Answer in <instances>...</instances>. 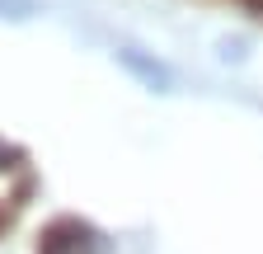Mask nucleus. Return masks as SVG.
<instances>
[{
  "label": "nucleus",
  "mask_w": 263,
  "mask_h": 254,
  "mask_svg": "<svg viewBox=\"0 0 263 254\" xmlns=\"http://www.w3.org/2000/svg\"><path fill=\"white\" fill-rule=\"evenodd\" d=\"M24 188V170H19V155L0 146V207H10Z\"/></svg>",
  "instance_id": "7ed1b4c3"
},
{
  "label": "nucleus",
  "mask_w": 263,
  "mask_h": 254,
  "mask_svg": "<svg viewBox=\"0 0 263 254\" xmlns=\"http://www.w3.org/2000/svg\"><path fill=\"white\" fill-rule=\"evenodd\" d=\"M0 14L5 19H28V14H38V0H0Z\"/></svg>",
  "instance_id": "20e7f679"
},
{
  "label": "nucleus",
  "mask_w": 263,
  "mask_h": 254,
  "mask_svg": "<svg viewBox=\"0 0 263 254\" xmlns=\"http://www.w3.org/2000/svg\"><path fill=\"white\" fill-rule=\"evenodd\" d=\"M118 61H122V66H127L132 76H137V80H141L146 89H155V94H164V89L174 85V76L164 71L160 61H151L146 52H137V47H118Z\"/></svg>",
  "instance_id": "f03ea898"
},
{
  "label": "nucleus",
  "mask_w": 263,
  "mask_h": 254,
  "mask_svg": "<svg viewBox=\"0 0 263 254\" xmlns=\"http://www.w3.org/2000/svg\"><path fill=\"white\" fill-rule=\"evenodd\" d=\"M38 254H94V231L80 221H57V226H47Z\"/></svg>",
  "instance_id": "f257e3e1"
}]
</instances>
